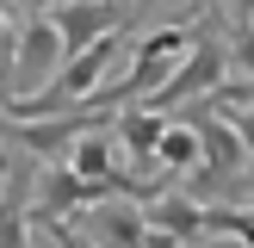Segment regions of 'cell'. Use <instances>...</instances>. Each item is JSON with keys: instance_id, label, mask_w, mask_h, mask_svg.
Here are the masks:
<instances>
[{"instance_id": "6da1fadb", "label": "cell", "mask_w": 254, "mask_h": 248, "mask_svg": "<svg viewBox=\"0 0 254 248\" xmlns=\"http://www.w3.org/2000/svg\"><path fill=\"white\" fill-rule=\"evenodd\" d=\"M180 118L198 130V168L180 180L192 198H205V205H223V192H242V186H254V161H248L242 136H236V124L223 118L217 106L192 99V106H180Z\"/></svg>"}, {"instance_id": "7a4b0ae2", "label": "cell", "mask_w": 254, "mask_h": 248, "mask_svg": "<svg viewBox=\"0 0 254 248\" xmlns=\"http://www.w3.org/2000/svg\"><path fill=\"white\" fill-rule=\"evenodd\" d=\"M223 81H230V37H223V19H217V12H205V19H198V44L186 50V62L143 99V106L180 112V106H192V99H211Z\"/></svg>"}, {"instance_id": "3957f363", "label": "cell", "mask_w": 254, "mask_h": 248, "mask_svg": "<svg viewBox=\"0 0 254 248\" xmlns=\"http://www.w3.org/2000/svg\"><path fill=\"white\" fill-rule=\"evenodd\" d=\"M68 62V44H62L56 19L50 12H31V19L19 25V44H12V74H6V106H19V99H37L50 81H56V68Z\"/></svg>"}, {"instance_id": "277c9868", "label": "cell", "mask_w": 254, "mask_h": 248, "mask_svg": "<svg viewBox=\"0 0 254 248\" xmlns=\"http://www.w3.org/2000/svg\"><path fill=\"white\" fill-rule=\"evenodd\" d=\"M93 124H106V112L81 106V112H56V118H6V136H12L31 161H68L74 136L93 130Z\"/></svg>"}, {"instance_id": "5b68a950", "label": "cell", "mask_w": 254, "mask_h": 248, "mask_svg": "<svg viewBox=\"0 0 254 248\" xmlns=\"http://www.w3.org/2000/svg\"><path fill=\"white\" fill-rule=\"evenodd\" d=\"M81 236H87L93 248H143V236H149L143 198H130V192L93 198V205L81 211Z\"/></svg>"}, {"instance_id": "8992f818", "label": "cell", "mask_w": 254, "mask_h": 248, "mask_svg": "<svg viewBox=\"0 0 254 248\" xmlns=\"http://www.w3.org/2000/svg\"><path fill=\"white\" fill-rule=\"evenodd\" d=\"M50 19H56L68 56H81V50H93L99 37L124 31V6L118 0H62V6H50Z\"/></svg>"}, {"instance_id": "52a82bcc", "label": "cell", "mask_w": 254, "mask_h": 248, "mask_svg": "<svg viewBox=\"0 0 254 248\" xmlns=\"http://www.w3.org/2000/svg\"><path fill=\"white\" fill-rule=\"evenodd\" d=\"M143 217H149V230H168L174 242H198L205 236V198H192L186 186H168L143 205Z\"/></svg>"}, {"instance_id": "ba28073f", "label": "cell", "mask_w": 254, "mask_h": 248, "mask_svg": "<svg viewBox=\"0 0 254 248\" xmlns=\"http://www.w3.org/2000/svg\"><path fill=\"white\" fill-rule=\"evenodd\" d=\"M25 217H31V161L6 155V180H0V248H25Z\"/></svg>"}, {"instance_id": "9c48e42d", "label": "cell", "mask_w": 254, "mask_h": 248, "mask_svg": "<svg viewBox=\"0 0 254 248\" xmlns=\"http://www.w3.org/2000/svg\"><path fill=\"white\" fill-rule=\"evenodd\" d=\"M174 112H155V106H124L118 118H112V136H118V149H130L136 161H155L161 136H168Z\"/></svg>"}, {"instance_id": "30bf717a", "label": "cell", "mask_w": 254, "mask_h": 248, "mask_svg": "<svg viewBox=\"0 0 254 248\" xmlns=\"http://www.w3.org/2000/svg\"><path fill=\"white\" fill-rule=\"evenodd\" d=\"M155 168L161 174H174V180H186V174L198 168V130L174 112V124H168V136H161V149H155Z\"/></svg>"}, {"instance_id": "8fae6325", "label": "cell", "mask_w": 254, "mask_h": 248, "mask_svg": "<svg viewBox=\"0 0 254 248\" xmlns=\"http://www.w3.org/2000/svg\"><path fill=\"white\" fill-rule=\"evenodd\" d=\"M205 236H236L242 248H254V192L248 205H205Z\"/></svg>"}, {"instance_id": "7c38bea8", "label": "cell", "mask_w": 254, "mask_h": 248, "mask_svg": "<svg viewBox=\"0 0 254 248\" xmlns=\"http://www.w3.org/2000/svg\"><path fill=\"white\" fill-rule=\"evenodd\" d=\"M230 74L236 81H254V25H236V37H230Z\"/></svg>"}, {"instance_id": "4fadbf2b", "label": "cell", "mask_w": 254, "mask_h": 248, "mask_svg": "<svg viewBox=\"0 0 254 248\" xmlns=\"http://www.w3.org/2000/svg\"><path fill=\"white\" fill-rule=\"evenodd\" d=\"M223 118L236 124V136H242V149H248V161H254V106H230Z\"/></svg>"}, {"instance_id": "5bb4252c", "label": "cell", "mask_w": 254, "mask_h": 248, "mask_svg": "<svg viewBox=\"0 0 254 248\" xmlns=\"http://www.w3.org/2000/svg\"><path fill=\"white\" fill-rule=\"evenodd\" d=\"M12 44H19V31H12V19L0 12V93H6V74H12Z\"/></svg>"}, {"instance_id": "9a60e30c", "label": "cell", "mask_w": 254, "mask_h": 248, "mask_svg": "<svg viewBox=\"0 0 254 248\" xmlns=\"http://www.w3.org/2000/svg\"><path fill=\"white\" fill-rule=\"evenodd\" d=\"M236 25H254V0H236Z\"/></svg>"}, {"instance_id": "2e32d148", "label": "cell", "mask_w": 254, "mask_h": 248, "mask_svg": "<svg viewBox=\"0 0 254 248\" xmlns=\"http://www.w3.org/2000/svg\"><path fill=\"white\" fill-rule=\"evenodd\" d=\"M50 6H62V0H25V12H50Z\"/></svg>"}, {"instance_id": "e0dca14e", "label": "cell", "mask_w": 254, "mask_h": 248, "mask_svg": "<svg viewBox=\"0 0 254 248\" xmlns=\"http://www.w3.org/2000/svg\"><path fill=\"white\" fill-rule=\"evenodd\" d=\"M81 248H93V242H81Z\"/></svg>"}, {"instance_id": "ac0fdd59", "label": "cell", "mask_w": 254, "mask_h": 248, "mask_svg": "<svg viewBox=\"0 0 254 248\" xmlns=\"http://www.w3.org/2000/svg\"><path fill=\"white\" fill-rule=\"evenodd\" d=\"M180 248H186V242H180Z\"/></svg>"}]
</instances>
